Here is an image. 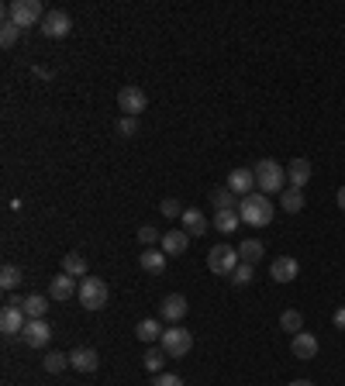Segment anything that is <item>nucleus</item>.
Returning <instances> with one entry per match:
<instances>
[{
  "label": "nucleus",
  "mask_w": 345,
  "mask_h": 386,
  "mask_svg": "<svg viewBox=\"0 0 345 386\" xmlns=\"http://www.w3.org/2000/svg\"><path fill=\"white\" fill-rule=\"evenodd\" d=\"M238 217L252 228H266L273 221V200L266 193H249L238 200Z\"/></svg>",
  "instance_id": "f257e3e1"
},
{
  "label": "nucleus",
  "mask_w": 345,
  "mask_h": 386,
  "mask_svg": "<svg viewBox=\"0 0 345 386\" xmlns=\"http://www.w3.org/2000/svg\"><path fill=\"white\" fill-rule=\"evenodd\" d=\"M4 18H11L25 32V28H35V25L45 21V8L39 4V0H11V4L4 8Z\"/></svg>",
  "instance_id": "f03ea898"
},
{
  "label": "nucleus",
  "mask_w": 345,
  "mask_h": 386,
  "mask_svg": "<svg viewBox=\"0 0 345 386\" xmlns=\"http://www.w3.org/2000/svg\"><path fill=\"white\" fill-rule=\"evenodd\" d=\"M255 186L259 193H283V183H286V166H280L276 159H262L255 162Z\"/></svg>",
  "instance_id": "7ed1b4c3"
},
{
  "label": "nucleus",
  "mask_w": 345,
  "mask_h": 386,
  "mask_svg": "<svg viewBox=\"0 0 345 386\" xmlns=\"http://www.w3.org/2000/svg\"><path fill=\"white\" fill-rule=\"evenodd\" d=\"M80 303L87 307V310H104L107 307V300H111V290H107V283L104 279H97V276H83V283H80Z\"/></svg>",
  "instance_id": "20e7f679"
},
{
  "label": "nucleus",
  "mask_w": 345,
  "mask_h": 386,
  "mask_svg": "<svg viewBox=\"0 0 345 386\" xmlns=\"http://www.w3.org/2000/svg\"><path fill=\"white\" fill-rule=\"evenodd\" d=\"M159 348H163L169 358H187V352L194 348V334H190L187 328L173 324V328H166V331H163V338H159Z\"/></svg>",
  "instance_id": "39448f33"
},
{
  "label": "nucleus",
  "mask_w": 345,
  "mask_h": 386,
  "mask_svg": "<svg viewBox=\"0 0 345 386\" xmlns=\"http://www.w3.org/2000/svg\"><path fill=\"white\" fill-rule=\"evenodd\" d=\"M238 248L235 245H214L211 252H207V266H211V272L214 276H231L235 269H238Z\"/></svg>",
  "instance_id": "423d86ee"
},
{
  "label": "nucleus",
  "mask_w": 345,
  "mask_h": 386,
  "mask_svg": "<svg viewBox=\"0 0 345 386\" xmlns=\"http://www.w3.org/2000/svg\"><path fill=\"white\" fill-rule=\"evenodd\" d=\"M118 107L125 111V118H138V114L149 107V97H145L142 87L128 83V87H121V94H118Z\"/></svg>",
  "instance_id": "0eeeda50"
},
{
  "label": "nucleus",
  "mask_w": 345,
  "mask_h": 386,
  "mask_svg": "<svg viewBox=\"0 0 345 386\" xmlns=\"http://www.w3.org/2000/svg\"><path fill=\"white\" fill-rule=\"evenodd\" d=\"M25 324H28V317L21 310V300H8L4 310H0V328H4V334H21Z\"/></svg>",
  "instance_id": "6e6552de"
},
{
  "label": "nucleus",
  "mask_w": 345,
  "mask_h": 386,
  "mask_svg": "<svg viewBox=\"0 0 345 386\" xmlns=\"http://www.w3.org/2000/svg\"><path fill=\"white\" fill-rule=\"evenodd\" d=\"M73 32V18L66 11H49L45 21H42V35L45 39H66Z\"/></svg>",
  "instance_id": "1a4fd4ad"
},
{
  "label": "nucleus",
  "mask_w": 345,
  "mask_h": 386,
  "mask_svg": "<svg viewBox=\"0 0 345 386\" xmlns=\"http://www.w3.org/2000/svg\"><path fill=\"white\" fill-rule=\"evenodd\" d=\"M49 338H52V328H49L45 317H42V321H28V324L21 328V341H25L28 348H45Z\"/></svg>",
  "instance_id": "9d476101"
},
{
  "label": "nucleus",
  "mask_w": 345,
  "mask_h": 386,
  "mask_svg": "<svg viewBox=\"0 0 345 386\" xmlns=\"http://www.w3.org/2000/svg\"><path fill=\"white\" fill-rule=\"evenodd\" d=\"M187 307H190V303H187V297H183V293H169V297L159 303V317H163V321H169V324H176V321H183V317H187Z\"/></svg>",
  "instance_id": "9b49d317"
},
{
  "label": "nucleus",
  "mask_w": 345,
  "mask_h": 386,
  "mask_svg": "<svg viewBox=\"0 0 345 386\" xmlns=\"http://www.w3.org/2000/svg\"><path fill=\"white\" fill-rule=\"evenodd\" d=\"M252 186H255V173H252V169H231V173H228V190H231L238 200H242V193L249 197Z\"/></svg>",
  "instance_id": "f8f14e48"
},
{
  "label": "nucleus",
  "mask_w": 345,
  "mask_h": 386,
  "mask_svg": "<svg viewBox=\"0 0 345 386\" xmlns=\"http://www.w3.org/2000/svg\"><path fill=\"white\" fill-rule=\"evenodd\" d=\"M269 276H273L276 283H290V279H297V276H300V266H297V259H290V255H280V259H273V266H269Z\"/></svg>",
  "instance_id": "ddd939ff"
},
{
  "label": "nucleus",
  "mask_w": 345,
  "mask_h": 386,
  "mask_svg": "<svg viewBox=\"0 0 345 386\" xmlns=\"http://www.w3.org/2000/svg\"><path fill=\"white\" fill-rule=\"evenodd\" d=\"M290 352H293L300 362H311V358L317 355V338H314L311 331H300V334H293V341H290Z\"/></svg>",
  "instance_id": "4468645a"
},
{
  "label": "nucleus",
  "mask_w": 345,
  "mask_h": 386,
  "mask_svg": "<svg viewBox=\"0 0 345 386\" xmlns=\"http://www.w3.org/2000/svg\"><path fill=\"white\" fill-rule=\"evenodd\" d=\"M180 221H183V231H187L190 238H204V235H207V228H211V224H207V217H204V211H197V207L183 211V217H180Z\"/></svg>",
  "instance_id": "2eb2a0df"
},
{
  "label": "nucleus",
  "mask_w": 345,
  "mask_h": 386,
  "mask_svg": "<svg viewBox=\"0 0 345 386\" xmlns=\"http://www.w3.org/2000/svg\"><path fill=\"white\" fill-rule=\"evenodd\" d=\"M76 293H80V290H76V279H73V276H66V272H63V276H52V283H49V297H52V300L63 303V300H70V297H76Z\"/></svg>",
  "instance_id": "dca6fc26"
},
{
  "label": "nucleus",
  "mask_w": 345,
  "mask_h": 386,
  "mask_svg": "<svg viewBox=\"0 0 345 386\" xmlns=\"http://www.w3.org/2000/svg\"><path fill=\"white\" fill-rule=\"evenodd\" d=\"M70 365L76 372H94L101 365V355H97V348H76V352H70Z\"/></svg>",
  "instance_id": "f3484780"
},
{
  "label": "nucleus",
  "mask_w": 345,
  "mask_h": 386,
  "mask_svg": "<svg viewBox=\"0 0 345 386\" xmlns=\"http://www.w3.org/2000/svg\"><path fill=\"white\" fill-rule=\"evenodd\" d=\"M286 180H290L293 190H304L307 180H311V162H307V159H293V162L286 166Z\"/></svg>",
  "instance_id": "a211bd4d"
},
{
  "label": "nucleus",
  "mask_w": 345,
  "mask_h": 386,
  "mask_svg": "<svg viewBox=\"0 0 345 386\" xmlns=\"http://www.w3.org/2000/svg\"><path fill=\"white\" fill-rule=\"evenodd\" d=\"M187 245H190V235L180 228V231H166L163 235V252L166 255H183L187 252Z\"/></svg>",
  "instance_id": "6ab92c4d"
},
{
  "label": "nucleus",
  "mask_w": 345,
  "mask_h": 386,
  "mask_svg": "<svg viewBox=\"0 0 345 386\" xmlns=\"http://www.w3.org/2000/svg\"><path fill=\"white\" fill-rule=\"evenodd\" d=\"M138 262H142V269L152 272V276H163V272H166V252H163V248H145Z\"/></svg>",
  "instance_id": "aec40b11"
},
{
  "label": "nucleus",
  "mask_w": 345,
  "mask_h": 386,
  "mask_svg": "<svg viewBox=\"0 0 345 386\" xmlns=\"http://www.w3.org/2000/svg\"><path fill=\"white\" fill-rule=\"evenodd\" d=\"M21 310H25V317H28V321H42V317H45V310H49V300H45L42 293H28V297L21 300Z\"/></svg>",
  "instance_id": "412c9836"
},
{
  "label": "nucleus",
  "mask_w": 345,
  "mask_h": 386,
  "mask_svg": "<svg viewBox=\"0 0 345 386\" xmlns=\"http://www.w3.org/2000/svg\"><path fill=\"white\" fill-rule=\"evenodd\" d=\"M262 255H266V248H262V242H259V238H249V242H242V245H238V259H242L245 266H255Z\"/></svg>",
  "instance_id": "4be33fe9"
},
{
  "label": "nucleus",
  "mask_w": 345,
  "mask_h": 386,
  "mask_svg": "<svg viewBox=\"0 0 345 386\" xmlns=\"http://www.w3.org/2000/svg\"><path fill=\"white\" fill-rule=\"evenodd\" d=\"M135 334H138L142 341L156 345V341L163 338V328H159V321H156V317H145V321H138V324H135Z\"/></svg>",
  "instance_id": "5701e85b"
},
{
  "label": "nucleus",
  "mask_w": 345,
  "mask_h": 386,
  "mask_svg": "<svg viewBox=\"0 0 345 386\" xmlns=\"http://www.w3.org/2000/svg\"><path fill=\"white\" fill-rule=\"evenodd\" d=\"M63 272L73 276V279H76V276H87V259H83L80 252H66V255H63Z\"/></svg>",
  "instance_id": "b1692460"
},
{
  "label": "nucleus",
  "mask_w": 345,
  "mask_h": 386,
  "mask_svg": "<svg viewBox=\"0 0 345 386\" xmlns=\"http://www.w3.org/2000/svg\"><path fill=\"white\" fill-rule=\"evenodd\" d=\"M238 211H214V228L221 231V235H231L235 228H238Z\"/></svg>",
  "instance_id": "393cba45"
},
{
  "label": "nucleus",
  "mask_w": 345,
  "mask_h": 386,
  "mask_svg": "<svg viewBox=\"0 0 345 386\" xmlns=\"http://www.w3.org/2000/svg\"><path fill=\"white\" fill-rule=\"evenodd\" d=\"M211 204H214V211H238V197L224 186V190H214L211 193Z\"/></svg>",
  "instance_id": "a878e982"
},
{
  "label": "nucleus",
  "mask_w": 345,
  "mask_h": 386,
  "mask_svg": "<svg viewBox=\"0 0 345 386\" xmlns=\"http://www.w3.org/2000/svg\"><path fill=\"white\" fill-rule=\"evenodd\" d=\"M280 204H283V211H286V214H297V211H304V193L290 186V190H283Z\"/></svg>",
  "instance_id": "bb28decb"
},
{
  "label": "nucleus",
  "mask_w": 345,
  "mask_h": 386,
  "mask_svg": "<svg viewBox=\"0 0 345 386\" xmlns=\"http://www.w3.org/2000/svg\"><path fill=\"white\" fill-rule=\"evenodd\" d=\"M166 358H169V355H166L163 348H149V352L142 355V365H145L149 372H156V376H159V369H163V362H166Z\"/></svg>",
  "instance_id": "cd10ccee"
},
{
  "label": "nucleus",
  "mask_w": 345,
  "mask_h": 386,
  "mask_svg": "<svg viewBox=\"0 0 345 386\" xmlns=\"http://www.w3.org/2000/svg\"><path fill=\"white\" fill-rule=\"evenodd\" d=\"M18 35H21V28H18L11 18H4V25H0V45H4V49H11V45L18 42Z\"/></svg>",
  "instance_id": "c85d7f7f"
},
{
  "label": "nucleus",
  "mask_w": 345,
  "mask_h": 386,
  "mask_svg": "<svg viewBox=\"0 0 345 386\" xmlns=\"http://www.w3.org/2000/svg\"><path fill=\"white\" fill-rule=\"evenodd\" d=\"M280 328H283V331H290V334H300V328H304V317H300V310H283V317H280Z\"/></svg>",
  "instance_id": "c756f323"
},
{
  "label": "nucleus",
  "mask_w": 345,
  "mask_h": 386,
  "mask_svg": "<svg viewBox=\"0 0 345 386\" xmlns=\"http://www.w3.org/2000/svg\"><path fill=\"white\" fill-rule=\"evenodd\" d=\"M18 283H21V269L8 262L4 269H0V286H4V290H14Z\"/></svg>",
  "instance_id": "7c9ffc66"
},
{
  "label": "nucleus",
  "mask_w": 345,
  "mask_h": 386,
  "mask_svg": "<svg viewBox=\"0 0 345 386\" xmlns=\"http://www.w3.org/2000/svg\"><path fill=\"white\" fill-rule=\"evenodd\" d=\"M252 276H255V269H252V266H245V262H238V269L231 272V283H235V286H249V283H252Z\"/></svg>",
  "instance_id": "2f4dec72"
},
{
  "label": "nucleus",
  "mask_w": 345,
  "mask_h": 386,
  "mask_svg": "<svg viewBox=\"0 0 345 386\" xmlns=\"http://www.w3.org/2000/svg\"><path fill=\"white\" fill-rule=\"evenodd\" d=\"M70 365V355L66 352H49V358H45V369L49 372H63Z\"/></svg>",
  "instance_id": "473e14b6"
},
{
  "label": "nucleus",
  "mask_w": 345,
  "mask_h": 386,
  "mask_svg": "<svg viewBox=\"0 0 345 386\" xmlns=\"http://www.w3.org/2000/svg\"><path fill=\"white\" fill-rule=\"evenodd\" d=\"M118 135L121 138H135L138 135V118H121L118 121Z\"/></svg>",
  "instance_id": "72a5a7b5"
},
{
  "label": "nucleus",
  "mask_w": 345,
  "mask_h": 386,
  "mask_svg": "<svg viewBox=\"0 0 345 386\" xmlns=\"http://www.w3.org/2000/svg\"><path fill=\"white\" fill-rule=\"evenodd\" d=\"M159 214H163V217H183V207H180V200L166 197V200L159 204Z\"/></svg>",
  "instance_id": "f704fd0d"
},
{
  "label": "nucleus",
  "mask_w": 345,
  "mask_h": 386,
  "mask_svg": "<svg viewBox=\"0 0 345 386\" xmlns=\"http://www.w3.org/2000/svg\"><path fill=\"white\" fill-rule=\"evenodd\" d=\"M152 386H187V383H183L180 376H173V372H159Z\"/></svg>",
  "instance_id": "c9c22d12"
},
{
  "label": "nucleus",
  "mask_w": 345,
  "mask_h": 386,
  "mask_svg": "<svg viewBox=\"0 0 345 386\" xmlns=\"http://www.w3.org/2000/svg\"><path fill=\"white\" fill-rule=\"evenodd\" d=\"M138 242H142V245H156V242H163V238H159L156 228H142V231H138Z\"/></svg>",
  "instance_id": "e433bc0d"
},
{
  "label": "nucleus",
  "mask_w": 345,
  "mask_h": 386,
  "mask_svg": "<svg viewBox=\"0 0 345 386\" xmlns=\"http://www.w3.org/2000/svg\"><path fill=\"white\" fill-rule=\"evenodd\" d=\"M335 328H338V331H345V307H338V310H335Z\"/></svg>",
  "instance_id": "4c0bfd02"
},
{
  "label": "nucleus",
  "mask_w": 345,
  "mask_h": 386,
  "mask_svg": "<svg viewBox=\"0 0 345 386\" xmlns=\"http://www.w3.org/2000/svg\"><path fill=\"white\" fill-rule=\"evenodd\" d=\"M286 386H314L311 379H293V383H286Z\"/></svg>",
  "instance_id": "58836bf2"
},
{
  "label": "nucleus",
  "mask_w": 345,
  "mask_h": 386,
  "mask_svg": "<svg viewBox=\"0 0 345 386\" xmlns=\"http://www.w3.org/2000/svg\"><path fill=\"white\" fill-rule=\"evenodd\" d=\"M338 207H342V211H345V186H342V190H338Z\"/></svg>",
  "instance_id": "ea45409f"
}]
</instances>
